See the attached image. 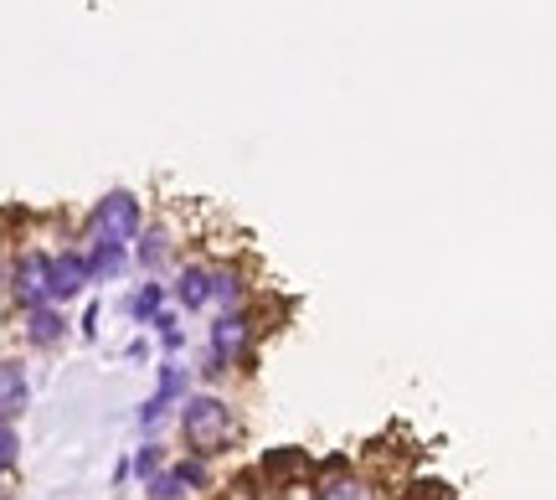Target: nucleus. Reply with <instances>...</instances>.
I'll return each mask as SVG.
<instances>
[{
  "label": "nucleus",
  "instance_id": "nucleus-1",
  "mask_svg": "<svg viewBox=\"0 0 556 500\" xmlns=\"http://www.w3.org/2000/svg\"><path fill=\"white\" fill-rule=\"evenodd\" d=\"M180 428H186V443L197 449V454H222L232 434H238V418H232V408L212 392H197V398H186V413H180Z\"/></svg>",
  "mask_w": 556,
  "mask_h": 500
},
{
  "label": "nucleus",
  "instance_id": "nucleus-2",
  "mask_svg": "<svg viewBox=\"0 0 556 500\" xmlns=\"http://www.w3.org/2000/svg\"><path fill=\"white\" fill-rule=\"evenodd\" d=\"M144 217H139V201L135 191H109L103 201H93L88 212V238H119V242H135Z\"/></svg>",
  "mask_w": 556,
  "mask_h": 500
},
{
  "label": "nucleus",
  "instance_id": "nucleus-3",
  "mask_svg": "<svg viewBox=\"0 0 556 500\" xmlns=\"http://www.w3.org/2000/svg\"><path fill=\"white\" fill-rule=\"evenodd\" d=\"M212 366L206 372H227V366H238L248 357V346H253V315L248 310H222L217 321H212Z\"/></svg>",
  "mask_w": 556,
  "mask_h": 500
},
{
  "label": "nucleus",
  "instance_id": "nucleus-4",
  "mask_svg": "<svg viewBox=\"0 0 556 500\" xmlns=\"http://www.w3.org/2000/svg\"><path fill=\"white\" fill-rule=\"evenodd\" d=\"M11 295L21 310L52 304V253H21L16 274H11Z\"/></svg>",
  "mask_w": 556,
  "mask_h": 500
},
{
  "label": "nucleus",
  "instance_id": "nucleus-5",
  "mask_svg": "<svg viewBox=\"0 0 556 500\" xmlns=\"http://www.w3.org/2000/svg\"><path fill=\"white\" fill-rule=\"evenodd\" d=\"M88 284H93V274H88V253H58V259H52V304L78 300Z\"/></svg>",
  "mask_w": 556,
  "mask_h": 500
},
{
  "label": "nucleus",
  "instance_id": "nucleus-6",
  "mask_svg": "<svg viewBox=\"0 0 556 500\" xmlns=\"http://www.w3.org/2000/svg\"><path fill=\"white\" fill-rule=\"evenodd\" d=\"M186 392V366H176V361H160V387H155V398L139 408V428H155L160 418H165V408Z\"/></svg>",
  "mask_w": 556,
  "mask_h": 500
},
{
  "label": "nucleus",
  "instance_id": "nucleus-7",
  "mask_svg": "<svg viewBox=\"0 0 556 500\" xmlns=\"http://www.w3.org/2000/svg\"><path fill=\"white\" fill-rule=\"evenodd\" d=\"M88 274H93V284H109L124 274V263H129V242L119 238H88Z\"/></svg>",
  "mask_w": 556,
  "mask_h": 500
},
{
  "label": "nucleus",
  "instance_id": "nucleus-8",
  "mask_svg": "<svg viewBox=\"0 0 556 500\" xmlns=\"http://www.w3.org/2000/svg\"><path fill=\"white\" fill-rule=\"evenodd\" d=\"M176 300L186 304V310H206V304H212V268H206V263H186V268H180Z\"/></svg>",
  "mask_w": 556,
  "mask_h": 500
},
{
  "label": "nucleus",
  "instance_id": "nucleus-9",
  "mask_svg": "<svg viewBox=\"0 0 556 500\" xmlns=\"http://www.w3.org/2000/svg\"><path fill=\"white\" fill-rule=\"evenodd\" d=\"M67 321H62L58 304H37V310H26V340L31 346H58Z\"/></svg>",
  "mask_w": 556,
  "mask_h": 500
},
{
  "label": "nucleus",
  "instance_id": "nucleus-10",
  "mask_svg": "<svg viewBox=\"0 0 556 500\" xmlns=\"http://www.w3.org/2000/svg\"><path fill=\"white\" fill-rule=\"evenodd\" d=\"M26 408V372L21 361H0V418H16Z\"/></svg>",
  "mask_w": 556,
  "mask_h": 500
},
{
  "label": "nucleus",
  "instance_id": "nucleus-11",
  "mask_svg": "<svg viewBox=\"0 0 556 500\" xmlns=\"http://www.w3.org/2000/svg\"><path fill=\"white\" fill-rule=\"evenodd\" d=\"M165 253H170V238H165V227H139V238H135L139 268H150V274H155L160 263H165Z\"/></svg>",
  "mask_w": 556,
  "mask_h": 500
},
{
  "label": "nucleus",
  "instance_id": "nucleus-12",
  "mask_svg": "<svg viewBox=\"0 0 556 500\" xmlns=\"http://www.w3.org/2000/svg\"><path fill=\"white\" fill-rule=\"evenodd\" d=\"M263 470H268V475L278 480V490H283L289 480H299V475H309V460H304L299 449H278V454H268V460H263Z\"/></svg>",
  "mask_w": 556,
  "mask_h": 500
},
{
  "label": "nucleus",
  "instance_id": "nucleus-13",
  "mask_svg": "<svg viewBox=\"0 0 556 500\" xmlns=\"http://www.w3.org/2000/svg\"><path fill=\"white\" fill-rule=\"evenodd\" d=\"M315 500H377V490L366 480H356V475H336V480L319 485Z\"/></svg>",
  "mask_w": 556,
  "mask_h": 500
},
{
  "label": "nucleus",
  "instance_id": "nucleus-14",
  "mask_svg": "<svg viewBox=\"0 0 556 500\" xmlns=\"http://www.w3.org/2000/svg\"><path fill=\"white\" fill-rule=\"evenodd\" d=\"M165 295H170V289H165L160 279H150V284H144V289L135 295V300H129V315H135L139 325H150L160 310H165Z\"/></svg>",
  "mask_w": 556,
  "mask_h": 500
},
{
  "label": "nucleus",
  "instance_id": "nucleus-15",
  "mask_svg": "<svg viewBox=\"0 0 556 500\" xmlns=\"http://www.w3.org/2000/svg\"><path fill=\"white\" fill-rule=\"evenodd\" d=\"M238 300H242V274L238 268H212V304L238 310Z\"/></svg>",
  "mask_w": 556,
  "mask_h": 500
},
{
  "label": "nucleus",
  "instance_id": "nucleus-16",
  "mask_svg": "<svg viewBox=\"0 0 556 500\" xmlns=\"http://www.w3.org/2000/svg\"><path fill=\"white\" fill-rule=\"evenodd\" d=\"M160 470H165V454H160V443H144V449L135 454V475H139L144 485H150V480L160 475Z\"/></svg>",
  "mask_w": 556,
  "mask_h": 500
},
{
  "label": "nucleus",
  "instance_id": "nucleus-17",
  "mask_svg": "<svg viewBox=\"0 0 556 500\" xmlns=\"http://www.w3.org/2000/svg\"><path fill=\"white\" fill-rule=\"evenodd\" d=\"M170 475H176L180 496H186V490H201V485H206V464H201V460H180Z\"/></svg>",
  "mask_w": 556,
  "mask_h": 500
},
{
  "label": "nucleus",
  "instance_id": "nucleus-18",
  "mask_svg": "<svg viewBox=\"0 0 556 500\" xmlns=\"http://www.w3.org/2000/svg\"><path fill=\"white\" fill-rule=\"evenodd\" d=\"M16 449H21V439H16V428H11V418H0V475L16 464Z\"/></svg>",
  "mask_w": 556,
  "mask_h": 500
},
{
  "label": "nucleus",
  "instance_id": "nucleus-19",
  "mask_svg": "<svg viewBox=\"0 0 556 500\" xmlns=\"http://www.w3.org/2000/svg\"><path fill=\"white\" fill-rule=\"evenodd\" d=\"M83 336H88V340L99 336V310H88V315H83Z\"/></svg>",
  "mask_w": 556,
  "mask_h": 500
},
{
  "label": "nucleus",
  "instance_id": "nucleus-20",
  "mask_svg": "<svg viewBox=\"0 0 556 500\" xmlns=\"http://www.w3.org/2000/svg\"><path fill=\"white\" fill-rule=\"evenodd\" d=\"M232 490H238V496H232V500H258V496H253V490H242V485H232Z\"/></svg>",
  "mask_w": 556,
  "mask_h": 500
},
{
  "label": "nucleus",
  "instance_id": "nucleus-21",
  "mask_svg": "<svg viewBox=\"0 0 556 500\" xmlns=\"http://www.w3.org/2000/svg\"><path fill=\"white\" fill-rule=\"evenodd\" d=\"M0 500H11V496H5V490H0Z\"/></svg>",
  "mask_w": 556,
  "mask_h": 500
}]
</instances>
